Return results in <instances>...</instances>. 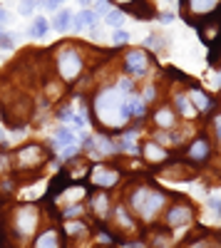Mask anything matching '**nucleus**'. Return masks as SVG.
I'll return each instance as SVG.
<instances>
[{
  "mask_svg": "<svg viewBox=\"0 0 221 248\" xmlns=\"http://www.w3.org/2000/svg\"><path fill=\"white\" fill-rule=\"evenodd\" d=\"M92 112L97 124H102L105 129H122L132 119L129 109V97H125L117 87H102L95 99H92Z\"/></svg>",
  "mask_w": 221,
  "mask_h": 248,
  "instance_id": "f257e3e1",
  "label": "nucleus"
},
{
  "mask_svg": "<svg viewBox=\"0 0 221 248\" xmlns=\"http://www.w3.org/2000/svg\"><path fill=\"white\" fill-rule=\"evenodd\" d=\"M167 206V194L162 189H157V186H134L127 196V209L132 214H137L144 223H152L159 214L164 211Z\"/></svg>",
  "mask_w": 221,
  "mask_h": 248,
  "instance_id": "f03ea898",
  "label": "nucleus"
},
{
  "mask_svg": "<svg viewBox=\"0 0 221 248\" xmlns=\"http://www.w3.org/2000/svg\"><path fill=\"white\" fill-rule=\"evenodd\" d=\"M55 70H57L60 77H63V82H75L85 70L82 52H79L77 47H72V45L63 47L55 57Z\"/></svg>",
  "mask_w": 221,
  "mask_h": 248,
  "instance_id": "7ed1b4c3",
  "label": "nucleus"
},
{
  "mask_svg": "<svg viewBox=\"0 0 221 248\" xmlns=\"http://www.w3.org/2000/svg\"><path fill=\"white\" fill-rule=\"evenodd\" d=\"M184 5V17L202 23L206 17H214L216 13H221V0H179Z\"/></svg>",
  "mask_w": 221,
  "mask_h": 248,
  "instance_id": "20e7f679",
  "label": "nucleus"
},
{
  "mask_svg": "<svg viewBox=\"0 0 221 248\" xmlns=\"http://www.w3.org/2000/svg\"><path fill=\"white\" fill-rule=\"evenodd\" d=\"M40 223V214L32 203H25V206H17L15 214H13V231L17 236H30Z\"/></svg>",
  "mask_w": 221,
  "mask_h": 248,
  "instance_id": "39448f33",
  "label": "nucleus"
},
{
  "mask_svg": "<svg viewBox=\"0 0 221 248\" xmlns=\"http://www.w3.org/2000/svg\"><path fill=\"white\" fill-rule=\"evenodd\" d=\"M152 65H154V60L149 57L147 50L134 47V50H127V52H125V75L132 77V79H134V77H144Z\"/></svg>",
  "mask_w": 221,
  "mask_h": 248,
  "instance_id": "423d86ee",
  "label": "nucleus"
},
{
  "mask_svg": "<svg viewBox=\"0 0 221 248\" xmlns=\"http://www.w3.org/2000/svg\"><path fill=\"white\" fill-rule=\"evenodd\" d=\"M194 206L187 203V201H179V203H172L167 214H164V226L172 231V229H184V226H191L194 223Z\"/></svg>",
  "mask_w": 221,
  "mask_h": 248,
  "instance_id": "0eeeda50",
  "label": "nucleus"
},
{
  "mask_svg": "<svg viewBox=\"0 0 221 248\" xmlns=\"http://www.w3.org/2000/svg\"><path fill=\"white\" fill-rule=\"evenodd\" d=\"M47 159V152L40 144H25L15 152V167L17 169H40Z\"/></svg>",
  "mask_w": 221,
  "mask_h": 248,
  "instance_id": "6e6552de",
  "label": "nucleus"
},
{
  "mask_svg": "<svg viewBox=\"0 0 221 248\" xmlns=\"http://www.w3.org/2000/svg\"><path fill=\"white\" fill-rule=\"evenodd\" d=\"M119 179H122V174H119V169H112V167H102V164H97V167L90 171V184L97 186V189H112V186L119 184Z\"/></svg>",
  "mask_w": 221,
  "mask_h": 248,
  "instance_id": "1a4fd4ad",
  "label": "nucleus"
},
{
  "mask_svg": "<svg viewBox=\"0 0 221 248\" xmlns=\"http://www.w3.org/2000/svg\"><path fill=\"white\" fill-rule=\"evenodd\" d=\"M142 156H144V161L147 164H154V167H162V164H167L169 161V149L167 147H162V144H157L154 139H149L147 144H142Z\"/></svg>",
  "mask_w": 221,
  "mask_h": 248,
  "instance_id": "9d476101",
  "label": "nucleus"
},
{
  "mask_svg": "<svg viewBox=\"0 0 221 248\" xmlns=\"http://www.w3.org/2000/svg\"><path fill=\"white\" fill-rule=\"evenodd\" d=\"M95 25H99V15H97L95 10H90V8L75 13V15H72V23H70V28H72L75 35L85 32V30H90V28H95Z\"/></svg>",
  "mask_w": 221,
  "mask_h": 248,
  "instance_id": "9b49d317",
  "label": "nucleus"
},
{
  "mask_svg": "<svg viewBox=\"0 0 221 248\" xmlns=\"http://www.w3.org/2000/svg\"><path fill=\"white\" fill-rule=\"evenodd\" d=\"M209 156H211V141L204 139V137L194 139L189 147H187V159L194 161V164H204Z\"/></svg>",
  "mask_w": 221,
  "mask_h": 248,
  "instance_id": "f8f14e48",
  "label": "nucleus"
},
{
  "mask_svg": "<svg viewBox=\"0 0 221 248\" xmlns=\"http://www.w3.org/2000/svg\"><path fill=\"white\" fill-rule=\"evenodd\" d=\"M172 107H174V112L182 117V119H196V107L191 105V99H189V94H187V90L184 92H174L172 94Z\"/></svg>",
  "mask_w": 221,
  "mask_h": 248,
  "instance_id": "ddd939ff",
  "label": "nucleus"
},
{
  "mask_svg": "<svg viewBox=\"0 0 221 248\" xmlns=\"http://www.w3.org/2000/svg\"><path fill=\"white\" fill-rule=\"evenodd\" d=\"M152 122L157 124V129H174L176 127V112L172 105H162L152 112Z\"/></svg>",
  "mask_w": 221,
  "mask_h": 248,
  "instance_id": "4468645a",
  "label": "nucleus"
},
{
  "mask_svg": "<svg viewBox=\"0 0 221 248\" xmlns=\"http://www.w3.org/2000/svg\"><path fill=\"white\" fill-rule=\"evenodd\" d=\"M90 211L99 218V221H105V218H110L112 216V203H110V196L105 194V191H99V194H92V199H90Z\"/></svg>",
  "mask_w": 221,
  "mask_h": 248,
  "instance_id": "2eb2a0df",
  "label": "nucleus"
},
{
  "mask_svg": "<svg viewBox=\"0 0 221 248\" xmlns=\"http://www.w3.org/2000/svg\"><path fill=\"white\" fill-rule=\"evenodd\" d=\"M187 94L191 99V105L196 107V112H214V105L216 102L204 92V90H199V87H187Z\"/></svg>",
  "mask_w": 221,
  "mask_h": 248,
  "instance_id": "dca6fc26",
  "label": "nucleus"
},
{
  "mask_svg": "<svg viewBox=\"0 0 221 248\" xmlns=\"http://www.w3.org/2000/svg\"><path fill=\"white\" fill-rule=\"evenodd\" d=\"M32 248H63V236L57 229H45L32 243Z\"/></svg>",
  "mask_w": 221,
  "mask_h": 248,
  "instance_id": "f3484780",
  "label": "nucleus"
},
{
  "mask_svg": "<svg viewBox=\"0 0 221 248\" xmlns=\"http://www.w3.org/2000/svg\"><path fill=\"white\" fill-rule=\"evenodd\" d=\"M47 30H50V20L43 17V15H35L32 17V25L28 28V37L30 40H40V37L47 35Z\"/></svg>",
  "mask_w": 221,
  "mask_h": 248,
  "instance_id": "a211bd4d",
  "label": "nucleus"
},
{
  "mask_svg": "<svg viewBox=\"0 0 221 248\" xmlns=\"http://www.w3.org/2000/svg\"><path fill=\"white\" fill-rule=\"evenodd\" d=\"M149 246L152 248H172V233L169 229H154L152 231V238H149Z\"/></svg>",
  "mask_w": 221,
  "mask_h": 248,
  "instance_id": "6ab92c4d",
  "label": "nucleus"
},
{
  "mask_svg": "<svg viewBox=\"0 0 221 248\" xmlns=\"http://www.w3.org/2000/svg\"><path fill=\"white\" fill-rule=\"evenodd\" d=\"M70 23H72V13L70 10H57L55 15H52V28L57 30V32H65L67 28H70Z\"/></svg>",
  "mask_w": 221,
  "mask_h": 248,
  "instance_id": "aec40b11",
  "label": "nucleus"
},
{
  "mask_svg": "<svg viewBox=\"0 0 221 248\" xmlns=\"http://www.w3.org/2000/svg\"><path fill=\"white\" fill-rule=\"evenodd\" d=\"M167 45H169V40L167 37H162V35H147L144 37V47L147 50H152V52H164L167 50Z\"/></svg>",
  "mask_w": 221,
  "mask_h": 248,
  "instance_id": "412c9836",
  "label": "nucleus"
},
{
  "mask_svg": "<svg viewBox=\"0 0 221 248\" xmlns=\"http://www.w3.org/2000/svg\"><path fill=\"white\" fill-rule=\"evenodd\" d=\"M63 231L67 233V236H87L90 233V229H87V223L85 221H65L63 223Z\"/></svg>",
  "mask_w": 221,
  "mask_h": 248,
  "instance_id": "4be33fe9",
  "label": "nucleus"
},
{
  "mask_svg": "<svg viewBox=\"0 0 221 248\" xmlns=\"http://www.w3.org/2000/svg\"><path fill=\"white\" fill-rule=\"evenodd\" d=\"M105 25H110L112 30H119L125 25V10H119V8H112L107 15H105Z\"/></svg>",
  "mask_w": 221,
  "mask_h": 248,
  "instance_id": "5701e85b",
  "label": "nucleus"
},
{
  "mask_svg": "<svg viewBox=\"0 0 221 248\" xmlns=\"http://www.w3.org/2000/svg\"><path fill=\"white\" fill-rule=\"evenodd\" d=\"M114 87L122 92L125 97H129V94H134V79L125 75V77H119V79H117V85H114Z\"/></svg>",
  "mask_w": 221,
  "mask_h": 248,
  "instance_id": "b1692460",
  "label": "nucleus"
},
{
  "mask_svg": "<svg viewBox=\"0 0 221 248\" xmlns=\"http://www.w3.org/2000/svg\"><path fill=\"white\" fill-rule=\"evenodd\" d=\"M40 3L37 0H20V8H17V13L20 15H25V17H30L32 13H35V8H37Z\"/></svg>",
  "mask_w": 221,
  "mask_h": 248,
  "instance_id": "393cba45",
  "label": "nucleus"
},
{
  "mask_svg": "<svg viewBox=\"0 0 221 248\" xmlns=\"http://www.w3.org/2000/svg\"><path fill=\"white\" fill-rule=\"evenodd\" d=\"M129 40H132V35L125 32L122 28H119V30H112V45H125V43H129Z\"/></svg>",
  "mask_w": 221,
  "mask_h": 248,
  "instance_id": "a878e982",
  "label": "nucleus"
},
{
  "mask_svg": "<svg viewBox=\"0 0 221 248\" xmlns=\"http://www.w3.org/2000/svg\"><path fill=\"white\" fill-rule=\"evenodd\" d=\"M142 99H144V105H154L157 102V85H147L144 92H142Z\"/></svg>",
  "mask_w": 221,
  "mask_h": 248,
  "instance_id": "bb28decb",
  "label": "nucleus"
},
{
  "mask_svg": "<svg viewBox=\"0 0 221 248\" xmlns=\"http://www.w3.org/2000/svg\"><path fill=\"white\" fill-rule=\"evenodd\" d=\"M92 10H95L97 15H107V13L112 10V3H110V0H97Z\"/></svg>",
  "mask_w": 221,
  "mask_h": 248,
  "instance_id": "cd10ccee",
  "label": "nucleus"
},
{
  "mask_svg": "<svg viewBox=\"0 0 221 248\" xmlns=\"http://www.w3.org/2000/svg\"><path fill=\"white\" fill-rule=\"evenodd\" d=\"M13 45H15V35L3 32V37H0V50H13Z\"/></svg>",
  "mask_w": 221,
  "mask_h": 248,
  "instance_id": "c85d7f7f",
  "label": "nucleus"
},
{
  "mask_svg": "<svg viewBox=\"0 0 221 248\" xmlns=\"http://www.w3.org/2000/svg\"><path fill=\"white\" fill-rule=\"evenodd\" d=\"M60 3H63V0H40V8H45V10H57L60 8Z\"/></svg>",
  "mask_w": 221,
  "mask_h": 248,
  "instance_id": "c756f323",
  "label": "nucleus"
},
{
  "mask_svg": "<svg viewBox=\"0 0 221 248\" xmlns=\"http://www.w3.org/2000/svg\"><path fill=\"white\" fill-rule=\"evenodd\" d=\"M187 248H209V241L206 238H194L187 243Z\"/></svg>",
  "mask_w": 221,
  "mask_h": 248,
  "instance_id": "7c9ffc66",
  "label": "nucleus"
},
{
  "mask_svg": "<svg viewBox=\"0 0 221 248\" xmlns=\"http://www.w3.org/2000/svg\"><path fill=\"white\" fill-rule=\"evenodd\" d=\"M112 5H119V10H127V8H132L134 5V0H110Z\"/></svg>",
  "mask_w": 221,
  "mask_h": 248,
  "instance_id": "2f4dec72",
  "label": "nucleus"
},
{
  "mask_svg": "<svg viewBox=\"0 0 221 248\" xmlns=\"http://www.w3.org/2000/svg\"><path fill=\"white\" fill-rule=\"evenodd\" d=\"M209 209L221 211V196H209Z\"/></svg>",
  "mask_w": 221,
  "mask_h": 248,
  "instance_id": "473e14b6",
  "label": "nucleus"
},
{
  "mask_svg": "<svg viewBox=\"0 0 221 248\" xmlns=\"http://www.w3.org/2000/svg\"><path fill=\"white\" fill-rule=\"evenodd\" d=\"M8 20H10V15H8V10H5V8H0V28H3V25L8 23Z\"/></svg>",
  "mask_w": 221,
  "mask_h": 248,
  "instance_id": "72a5a7b5",
  "label": "nucleus"
},
{
  "mask_svg": "<svg viewBox=\"0 0 221 248\" xmlns=\"http://www.w3.org/2000/svg\"><path fill=\"white\" fill-rule=\"evenodd\" d=\"M159 20H162V23H174V13H162Z\"/></svg>",
  "mask_w": 221,
  "mask_h": 248,
  "instance_id": "f704fd0d",
  "label": "nucleus"
},
{
  "mask_svg": "<svg viewBox=\"0 0 221 248\" xmlns=\"http://www.w3.org/2000/svg\"><path fill=\"white\" fill-rule=\"evenodd\" d=\"M3 169H8V156L0 154V171H3Z\"/></svg>",
  "mask_w": 221,
  "mask_h": 248,
  "instance_id": "c9c22d12",
  "label": "nucleus"
},
{
  "mask_svg": "<svg viewBox=\"0 0 221 248\" xmlns=\"http://www.w3.org/2000/svg\"><path fill=\"white\" fill-rule=\"evenodd\" d=\"M79 3H82L85 8H90V5H95V3H97V0H79Z\"/></svg>",
  "mask_w": 221,
  "mask_h": 248,
  "instance_id": "e433bc0d",
  "label": "nucleus"
},
{
  "mask_svg": "<svg viewBox=\"0 0 221 248\" xmlns=\"http://www.w3.org/2000/svg\"><path fill=\"white\" fill-rule=\"evenodd\" d=\"M164 3H179V0H164Z\"/></svg>",
  "mask_w": 221,
  "mask_h": 248,
  "instance_id": "4c0bfd02",
  "label": "nucleus"
}]
</instances>
